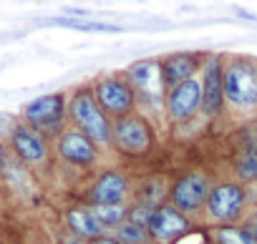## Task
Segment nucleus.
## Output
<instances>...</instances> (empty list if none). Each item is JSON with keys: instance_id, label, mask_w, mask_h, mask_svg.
<instances>
[{"instance_id": "423d86ee", "label": "nucleus", "mask_w": 257, "mask_h": 244, "mask_svg": "<svg viewBox=\"0 0 257 244\" xmlns=\"http://www.w3.org/2000/svg\"><path fill=\"white\" fill-rule=\"evenodd\" d=\"M126 81H128V86H132L137 101H142L147 106L162 103V98L167 93V86H164V78H162V66L157 61L134 63L126 71Z\"/></svg>"}, {"instance_id": "412c9836", "label": "nucleus", "mask_w": 257, "mask_h": 244, "mask_svg": "<svg viewBox=\"0 0 257 244\" xmlns=\"http://www.w3.org/2000/svg\"><path fill=\"white\" fill-rule=\"evenodd\" d=\"M147 229L144 226H137V224H132V221H123L121 226H118V241L121 244H144L147 241Z\"/></svg>"}, {"instance_id": "39448f33", "label": "nucleus", "mask_w": 257, "mask_h": 244, "mask_svg": "<svg viewBox=\"0 0 257 244\" xmlns=\"http://www.w3.org/2000/svg\"><path fill=\"white\" fill-rule=\"evenodd\" d=\"M209 191H212L209 176L202 174V171H189V174L179 176V179L172 184L169 199H172V206H174L177 211L192 214V211H199L202 206H207Z\"/></svg>"}, {"instance_id": "f03ea898", "label": "nucleus", "mask_w": 257, "mask_h": 244, "mask_svg": "<svg viewBox=\"0 0 257 244\" xmlns=\"http://www.w3.org/2000/svg\"><path fill=\"white\" fill-rule=\"evenodd\" d=\"M224 101L239 108L257 106V63L249 58H232L224 66Z\"/></svg>"}, {"instance_id": "a878e982", "label": "nucleus", "mask_w": 257, "mask_h": 244, "mask_svg": "<svg viewBox=\"0 0 257 244\" xmlns=\"http://www.w3.org/2000/svg\"><path fill=\"white\" fill-rule=\"evenodd\" d=\"M3 161H6V156H3V144H0V166H3Z\"/></svg>"}, {"instance_id": "4468645a", "label": "nucleus", "mask_w": 257, "mask_h": 244, "mask_svg": "<svg viewBox=\"0 0 257 244\" xmlns=\"http://www.w3.org/2000/svg\"><path fill=\"white\" fill-rule=\"evenodd\" d=\"M58 154H61L63 161H68V164H73V166H88V164L96 161V144H93L86 134L71 129V131H66V134L61 136V141H58Z\"/></svg>"}, {"instance_id": "aec40b11", "label": "nucleus", "mask_w": 257, "mask_h": 244, "mask_svg": "<svg viewBox=\"0 0 257 244\" xmlns=\"http://www.w3.org/2000/svg\"><path fill=\"white\" fill-rule=\"evenodd\" d=\"M234 174L239 181H257V149H249L237 159Z\"/></svg>"}, {"instance_id": "6ab92c4d", "label": "nucleus", "mask_w": 257, "mask_h": 244, "mask_svg": "<svg viewBox=\"0 0 257 244\" xmlns=\"http://www.w3.org/2000/svg\"><path fill=\"white\" fill-rule=\"evenodd\" d=\"M91 211H93L96 221H98L101 229H103V226H121L128 209H126L123 204H106V206H93Z\"/></svg>"}, {"instance_id": "9d476101", "label": "nucleus", "mask_w": 257, "mask_h": 244, "mask_svg": "<svg viewBox=\"0 0 257 244\" xmlns=\"http://www.w3.org/2000/svg\"><path fill=\"white\" fill-rule=\"evenodd\" d=\"M63 113H66V98L61 93H48V96H41L36 101H31L26 108H23V118H26V126L31 129H51L56 124L63 121Z\"/></svg>"}, {"instance_id": "a211bd4d", "label": "nucleus", "mask_w": 257, "mask_h": 244, "mask_svg": "<svg viewBox=\"0 0 257 244\" xmlns=\"http://www.w3.org/2000/svg\"><path fill=\"white\" fill-rule=\"evenodd\" d=\"M48 23H51V26L73 28V31H83V33H118V26L98 23V21H68V18H53V21H48Z\"/></svg>"}, {"instance_id": "7ed1b4c3", "label": "nucleus", "mask_w": 257, "mask_h": 244, "mask_svg": "<svg viewBox=\"0 0 257 244\" xmlns=\"http://www.w3.org/2000/svg\"><path fill=\"white\" fill-rule=\"evenodd\" d=\"M111 141L128 156H147L154 149V129L144 116H123L111 124Z\"/></svg>"}, {"instance_id": "1a4fd4ad", "label": "nucleus", "mask_w": 257, "mask_h": 244, "mask_svg": "<svg viewBox=\"0 0 257 244\" xmlns=\"http://www.w3.org/2000/svg\"><path fill=\"white\" fill-rule=\"evenodd\" d=\"M189 231V219L187 214L177 211L172 204H162L154 209L152 221L147 226V234L157 241V244H172L179 236H184Z\"/></svg>"}, {"instance_id": "ddd939ff", "label": "nucleus", "mask_w": 257, "mask_h": 244, "mask_svg": "<svg viewBox=\"0 0 257 244\" xmlns=\"http://www.w3.org/2000/svg\"><path fill=\"white\" fill-rule=\"evenodd\" d=\"M128 191V179L123 171H106L101 174L93 186L88 189V201L93 206H106V204H123V196Z\"/></svg>"}, {"instance_id": "0eeeda50", "label": "nucleus", "mask_w": 257, "mask_h": 244, "mask_svg": "<svg viewBox=\"0 0 257 244\" xmlns=\"http://www.w3.org/2000/svg\"><path fill=\"white\" fill-rule=\"evenodd\" d=\"M244 204H247V191L242 189V184L224 181V184L212 186L209 199H207V214H209L214 221L232 224L234 219L242 216Z\"/></svg>"}, {"instance_id": "20e7f679", "label": "nucleus", "mask_w": 257, "mask_h": 244, "mask_svg": "<svg viewBox=\"0 0 257 244\" xmlns=\"http://www.w3.org/2000/svg\"><path fill=\"white\" fill-rule=\"evenodd\" d=\"M93 98L106 116H116V118L132 116L134 103H137V96H134L132 86H128V81L118 78V76L98 78L96 88H93Z\"/></svg>"}, {"instance_id": "393cba45", "label": "nucleus", "mask_w": 257, "mask_h": 244, "mask_svg": "<svg viewBox=\"0 0 257 244\" xmlns=\"http://www.w3.org/2000/svg\"><path fill=\"white\" fill-rule=\"evenodd\" d=\"M61 244H86V241H83V239H78V236H66Z\"/></svg>"}, {"instance_id": "2eb2a0df", "label": "nucleus", "mask_w": 257, "mask_h": 244, "mask_svg": "<svg viewBox=\"0 0 257 244\" xmlns=\"http://www.w3.org/2000/svg\"><path fill=\"white\" fill-rule=\"evenodd\" d=\"M159 66H162L164 86L174 88V86L189 81V78L197 73V68L202 66V58H199L197 53H172V56H167Z\"/></svg>"}, {"instance_id": "9b49d317", "label": "nucleus", "mask_w": 257, "mask_h": 244, "mask_svg": "<svg viewBox=\"0 0 257 244\" xmlns=\"http://www.w3.org/2000/svg\"><path fill=\"white\" fill-rule=\"evenodd\" d=\"M202 103V83L189 78L174 88H169L167 93V113L172 116V121H187L199 111Z\"/></svg>"}, {"instance_id": "b1692460", "label": "nucleus", "mask_w": 257, "mask_h": 244, "mask_svg": "<svg viewBox=\"0 0 257 244\" xmlns=\"http://www.w3.org/2000/svg\"><path fill=\"white\" fill-rule=\"evenodd\" d=\"M247 231H249V234H252V239L257 241V214H254V219L247 224Z\"/></svg>"}, {"instance_id": "f3484780", "label": "nucleus", "mask_w": 257, "mask_h": 244, "mask_svg": "<svg viewBox=\"0 0 257 244\" xmlns=\"http://www.w3.org/2000/svg\"><path fill=\"white\" fill-rule=\"evenodd\" d=\"M214 244H257L252 239V234L247 231V226H232V224H222L212 231Z\"/></svg>"}, {"instance_id": "4be33fe9", "label": "nucleus", "mask_w": 257, "mask_h": 244, "mask_svg": "<svg viewBox=\"0 0 257 244\" xmlns=\"http://www.w3.org/2000/svg\"><path fill=\"white\" fill-rule=\"evenodd\" d=\"M152 214H154V209L152 206H147V204H134L132 209L126 211V221H132V224H137V226H149V221H152Z\"/></svg>"}, {"instance_id": "5701e85b", "label": "nucleus", "mask_w": 257, "mask_h": 244, "mask_svg": "<svg viewBox=\"0 0 257 244\" xmlns=\"http://www.w3.org/2000/svg\"><path fill=\"white\" fill-rule=\"evenodd\" d=\"M88 244H121L118 239H111V236H96V239H91Z\"/></svg>"}, {"instance_id": "f257e3e1", "label": "nucleus", "mask_w": 257, "mask_h": 244, "mask_svg": "<svg viewBox=\"0 0 257 244\" xmlns=\"http://www.w3.org/2000/svg\"><path fill=\"white\" fill-rule=\"evenodd\" d=\"M68 116L73 121L76 131L86 134L93 144H108L111 141V118L101 111V106L93 98V91H76L68 101Z\"/></svg>"}, {"instance_id": "f8f14e48", "label": "nucleus", "mask_w": 257, "mask_h": 244, "mask_svg": "<svg viewBox=\"0 0 257 244\" xmlns=\"http://www.w3.org/2000/svg\"><path fill=\"white\" fill-rule=\"evenodd\" d=\"M11 146H13V154L21 161H28V164H38L48 154L46 139L26 124H18V126L11 129Z\"/></svg>"}, {"instance_id": "dca6fc26", "label": "nucleus", "mask_w": 257, "mask_h": 244, "mask_svg": "<svg viewBox=\"0 0 257 244\" xmlns=\"http://www.w3.org/2000/svg\"><path fill=\"white\" fill-rule=\"evenodd\" d=\"M66 221H68L73 236H78V239H88V241H91V239L101 236V224L96 221L93 211L86 209V206H76V209H71V211L66 214Z\"/></svg>"}, {"instance_id": "6e6552de", "label": "nucleus", "mask_w": 257, "mask_h": 244, "mask_svg": "<svg viewBox=\"0 0 257 244\" xmlns=\"http://www.w3.org/2000/svg\"><path fill=\"white\" fill-rule=\"evenodd\" d=\"M202 113L207 116H217L222 111L224 103V66L219 56H209L207 61H202Z\"/></svg>"}]
</instances>
